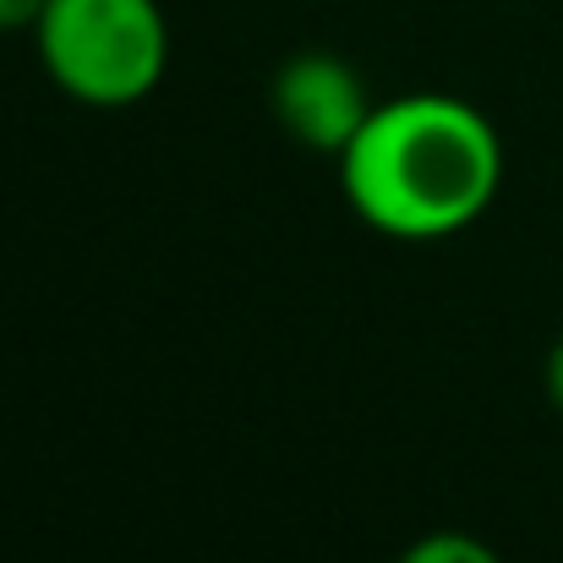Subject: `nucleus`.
Here are the masks:
<instances>
[{
  "instance_id": "f257e3e1",
  "label": "nucleus",
  "mask_w": 563,
  "mask_h": 563,
  "mask_svg": "<svg viewBox=\"0 0 563 563\" xmlns=\"http://www.w3.org/2000/svg\"><path fill=\"white\" fill-rule=\"evenodd\" d=\"M504 187L498 126L454 93L383 99L340 154V191L356 219L394 241L471 230Z\"/></svg>"
},
{
  "instance_id": "f03ea898",
  "label": "nucleus",
  "mask_w": 563,
  "mask_h": 563,
  "mask_svg": "<svg viewBox=\"0 0 563 563\" xmlns=\"http://www.w3.org/2000/svg\"><path fill=\"white\" fill-rule=\"evenodd\" d=\"M33 49L49 82L77 104L126 110L159 88L170 22L159 0H44Z\"/></svg>"
},
{
  "instance_id": "7ed1b4c3",
  "label": "nucleus",
  "mask_w": 563,
  "mask_h": 563,
  "mask_svg": "<svg viewBox=\"0 0 563 563\" xmlns=\"http://www.w3.org/2000/svg\"><path fill=\"white\" fill-rule=\"evenodd\" d=\"M274 121L318 154H345V143L362 132V121L373 115V93L356 77L351 60L329 55V49H301L274 71Z\"/></svg>"
},
{
  "instance_id": "20e7f679",
  "label": "nucleus",
  "mask_w": 563,
  "mask_h": 563,
  "mask_svg": "<svg viewBox=\"0 0 563 563\" xmlns=\"http://www.w3.org/2000/svg\"><path fill=\"white\" fill-rule=\"evenodd\" d=\"M394 563H504V559L471 531H432V537L410 542Z\"/></svg>"
},
{
  "instance_id": "39448f33",
  "label": "nucleus",
  "mask_w": 563,
  "mask_h": 563,
  "mask_svg": "<svg viewBox=\"0 0 563 563\" xmlns=\"http://www.w3.org/2000/svg\"><path fill=\"white\" fill-rule=\"evenodd\" d=\"M44 16V0H0V33H33Z\"/></svg>"
},
{
  "instance_id": "423d86ee",
  "label": "nucleus",
  "mask_w": 563,
  "mask_h": 563,
  "mask_svg": "<svg viewBox=\"0 0 563 563\" xmlns=\"http://www.w3.org/2000/svg\"><path fill=\"white\" fill-rule=\"evenodd\" d=\"M548 394H553V405L563 410V334L553 340V351H548Z\"/></svg>"
}]
</instances>
